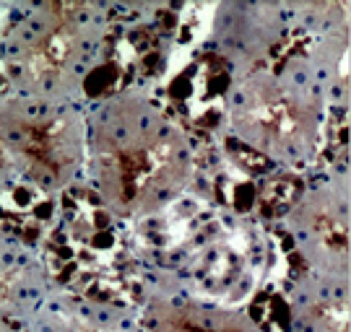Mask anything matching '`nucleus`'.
<instances>
[{
    "instance_id": "obj_1",
    "label": "nucleus",
    "mask_w": 351,
    "mask_h": 332,
    "mask_svg": "<svg viewBox=\"0 0 351 332\" xmlns=\"http://www.w3.org/2000/svg\"><path fill=\"white\" fill-rule=\"evenodd\" d=\"M94 172L120 213H151L182 190L190 153L175 125L143 101H123L94 136Z\"/></svg>"
},
{
    "instance_id": "obj_2",
    "label": "nucleus",
    "mask_w": 351,
    "mask_h": 332,
    "mask_svg": "<svg viewBox=\"0 0 351 332\" xmlns=\"http://www.w3.org/2000/svg\"><path fill=\"white\" fill-rule=\"evenodd\" d=\"M239 138L276 159L307 156L317 138L320 110L302 88L258 75L239 88L232 104Z\"/></svg>"
},
{
    "instance_id": "obj_3",
    "label": "nucleus",
    "mask_w": 351,
    "mask_h": 332,
    "mask_svg": "<svg viewBox=\"0 0 351 332\" xmlns=\"http://www.w3.org/2000/svg\"><path fill=\"white\" fill-rule=\"evenodd\" d=\"M13 153L29 169H39L50 179L60 182L78 161V136L73 120L55 117H13L5 120Z\"/></svg>"
},
{
    "instance_id": "obj_4",
    "label": "nucleus",
    "mask_w": 351,
    "mask_h": 332,
    "mask_svg": "<svg viewBox=\"0 0 351 332\" xmlns=\"http://www.w3.org/2000/svg\"><path fill=\"white\" fill-rule=\"evenodd\" d=\"M343 208V200L313 195L297 210V231L310 257L328 270L339 272H343V268L349 265V210Z\"/></svg>"
}]
</instances>
